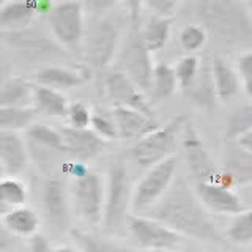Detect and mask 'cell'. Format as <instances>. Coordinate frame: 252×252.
<instances>
[{
  "label": "cell",
  "mask_w": 252,
  "mask_h": 252,
  "mask_svg": "<svg viewBox=\"0 0 252 252\" xmlns=\"http://www.w3.org/2000/svg\"><path fill=\"white\" fill-rule=\"evenodd\" d=\"M0 164L6 177H18L26 172L29 164V150L21 132H0Z\"/></svg>",
  "instance_id": "18"
},
{
  "label": "cell",
  "mask_w": 252,
  "mask_h": 252,
  "mask_svg": "<svg viewBox=\"0 0 252 252\" xmlns=\"http://www.w3.org/2000/svg\"><path fill=\"white\" fill-rule=\"evenodd\" d=\"M29 137L38 144L39 147L49 148L52 152H65V145H63L62 132L51 128L49 125L44 123H33L27 129Z\"/></svg>",
  "instance_id": "32"
},
{
  "label": "cell",
  "mask_w": 252,
  "mask_h": 252,
  "mask_svg": "<svg viewBox=\"0 0 252 252\" xmlns=\"http://www.w3.org/2000/svg\"><path fill=\"white\" fill-rule=\"evenodd\" d=\"M144 10L140 2L128 3L129 30L117 52V69L128 76L142 92H148L152 85V74L155 62L152 52L147 49L140 35V11Z\"/></svg>",
  "instance_id": "3"
},
{
  "label": "cell",
  "mask_w": 252,
  "mask_h": 252,
  "mask_svg": "<svg viewBox=\"0 0 252 252\" xmlns=\"http://www.w3.org/2000/svg\"><path fill=\"white\" fill-rule=\"evenodd\" d=\"M195 195L208 213L220 216H235L246 210L238 192L219 183H195Z\"/></svg>",
  "instance_id": "14"
},
{
  "label": "cell",
  "mask_w": 252,
  "mask_h": 252,
  "mask_svg": "<svg viewBox=\"0 0 252 252\" xmlns=\"http://www.w3.org/2000/svg\"><path fill=\"white\" fill-rule=\"evenodd\" d=\"M183 93L194 106L200 109H213L216 106L218 98L215 92V84H213L210 60H202V66L194 84Z\"/></svg>",
  "instance_id": "24"
},
{
  "label": "cell",
  "mask_w": 252,
  "mask_h": 252,
  "mask_svg": "<svg viewBox=\"0 0 252 252\" xmlns=\"http://www.w3.org/2000/svg\"><path fill=\"white\" fill-rule=\"evenodd\" d=\"M54 248H51L49 240L43 233H36L30 238L29 251L30 252H52Z\"/></svg>",
  "instance_id": "40"
},
{
  "label": "cell",
  "mask_w": 252,
  "mask_h": 252,
  "mask_svg": "<svg viewBox=\"0 0 252 252\" xmlns=\"http://www.w3.org/2000/svg\"><path fill=\"white\" fill-rule=\"evenodd\" d=\"M5 177H6V173H5V170H3V167H2V164H0V181H2Z\"/></svg>",
  "instance_id": "48"
},
{
  "label": "cell",
  "mask_w": 252,
  "mask_h": 252,
  "mask_svg": "<svg viewBox=\"0 0 252 252\" xmlns=\"http://www.w3.org/2000/svg\"><path fill=\"white\" fill-rule=\"evenodd\" d=\"M110 114L114 117L118 137L123 140H132L134 144L161 126L156 117L145 115L134 109L114 107Z\"/></svg>",
  "instance_id": "16"
},
{
  "label": "cell",
  "mask_w": 252,
  "mask_h": 252,
  "mask_svg": "<svg viewBox=\"0 0 252 252\" xmlns=\"http://www.w3.org/2000/svg\"><path fill=\"white\" fill-rule=\"evenodd\" d=\"M29 199V189L18 177H5L0 181V203L5 208L11 210L24 207Z\"/></svg>",
  "instance_id": "30"
},
{
  "label": "cell",
  "mask_w": 252,
  "mask_h": 252,
  "mask_svg": "<svg viewBox=\"0 0 252 252\" xmlns=\"http://www.w3.org/2000/svg\"><path fill=\"white\" fill-rule=\"evenodd\" d=\"M47 21L55 41L68 49H76L84 41L85 19L84 3L59 2L47 13Z\"/></svg>",
  "instance_id": "10"
},
{
  "label": "cell",
  "mask_w": 252,
  "mask_h": 252,
  "mask_svg": "<svg viewBox=\"0 0 252 252\" xmlns=\"http://www.w3.org/2000/svg\"><path fill=\"white\" fill-rule=\"evenodd\" d=\"M177 169L178 158L170 156L147 170L132 191L131 208L134 215H142V213L148 211L162 199L177 178Z\"/></svg>",
  "instance_id": "7"
},
{
  "label": "cell",
  "mask_w": 252,
  "mask_h": 252,
  "mask_svg": "<svg viewBox=\"0 0 252 252\" xmlns=\"http://www.w3.org/2000/svg\"><path fill=\"white\" fill-rule=\"evenodd\" d=\"M208 32L200 24H189L180 32V44L186 52L195 54L202 51L208 43Z\"/></svg>",
  "instance_id": "35"
},
{
  "label": "cell",
  "mask_w": 252,
  "mask_h": 252,
  "mask_svg": "<svg viewBox=\"0 0 252 252\" xmlns=\"http://www.w3.org/2000/svg\"><path fill=\"white\" fill-rule=\"evenodd\" d=\"M87 73L82 69H71L65 66H46L36 71V85L49 87V89L59 90H71L82 85L87 81Z\"/></svg>",
  "instance_id": "22"
},
{
  "label": "cell",
  "mask_w": 252,
  "mask_h": 252,
  "mask_svg": "<svg viewBox=\"0 0 252 252\" xmlns=\"http://www.w3.org/2000/svg\"><path fill=\"white\" fill-rule=\"evenodd\" d=\"M200 66H202V60L197 57L195 54H188L177 62V65L173 66V69H175L178 89L181 92L188 90L189 87L194 84L195 77L200 71Z\"/></svg>",
  "instance_id": "33"
},
{
  "label": "cell",
  "mask_w": 252,
  "mask_h": 252,
  "mask_svg": "<svg viewBox=\"0 0 252 252\" xmlns=\"http://www.w3.org/2000/svg\"><path fill=\"white\" fill-rule=\"evenodd\" d=\"M90 129L104 142L118 139L117 126H115L112 114H107V112H104V110H101V109L92 110Z\"/></svg>",
  "instance_id": "36"
},
{
  "label": "cell",
  "mask_w": 252,
  "mask_h": 252,
  "mask_svg": "<svg viewBox=\"0 0 252 252\" xmlns=\"http://www.w3.org/2000/svg\"><path fill=\"white\" fill-rule=\"evenodd\" d=\"M170 227L185 238L203 243H220V233L185 178H175L170 189L153 208L142 213Z\"/></svg>",
  "instance_id": "1"
},
{
  "label": "cell",
  "mask_w": 252,
  "mask_h": 252,
  "mask_svg": "<svg viewBox=\"0 0 252 252\" xmlns=\"http://www.w3.org/2000/svg\"><path fill=\"white\" fill-rule=\"evenodd\" d=\"M85 57L89 65L96 69H106L117 57V52L122 44L120 27L109 16H99L93 22L90 29H85Z\"/></svg>",
  "instance_id": "8"
},
{
  "label": "cell",
  "mask_w": 252,
  "mask_h": 252,
  "mask_svg": "<svg viewBox=\"0 0 252 252\" xmlns=\"http://www.w3.org/2000/svg\"><path fill=\"white\" fill-rule=\"evenodd\" d=\"M71 236L76 241L79 252H131L122 243L82 230V228H73Z\"/></svg>",
  "instance_id": "27"
},
{
  "label": "cell",
  "mask_w": 252,
  "mask_h": 252,
  "mask_svg": "<svg viewBox=\"0 0 252 252\" xmlns=\"http://www.w3.org/2000/svg\"><path fill=\"white\" fill-rule=\"evenodd\" d=\"M236 144H238L240 147H243L244 150H248V152L252 153V131L246 132V134H243L241 137H238L235 140Z\"/></svg>",
  "instance_id": "43"
},
{
  "label": "cell",
  "mask_w": 252,
  "mask_h": 252,
  "mask_svg": "<svg viewBox=\"0 0 252 252\" xmlns=\"http://www.w3.org/2000/svg\"><path fill=\"white\" fill-rule=\"evenodd\" d=\"M178 252H197V251H188V249H185V248H183V249H180Z\"/></svg>",
  "instance_id": "49"
},
{
  "label": "cell",
  "mask_w": 252,
  "mask_h": 252,
  "mask_svg": "<svg viewBox=\"0 0 252 252\" xmlns=\"http://www.w3.org/2000/svg\"><path fill=\"white\" fill-rule=\"evenodd\" d=\"M2 225L16 238H32L39 230V216L38 213L24 205L8 210L0 219Z\"/></svg>",
  "instance_id": "23"
},
{
  "label": "cell",
  "mask_w": 252,
  "mask_h": 252,
  "mask_svg": "<svg viewBox=\"0 0 252 252\" xmlns=\"http://www.w3.org/2000/svg\"><path fill=\"white\" fill-rule=\"evenodd\" d=\"M142 6L147 8L152 16L173 19L180 8V2H175V0H148V2L142 3Z\"/></svg>",
  "instance_id": "38"
},
{
  "label": "cell",
  "mask_w": 252,
  "mask_h": 252,
  "mask_svg": "<svg viewBox=\"0 0 252 252\" xmlns=\"http://www.w3.org/2000/svg\"><path fill=\"white\" fill-rule=\"evenodd\" d=\"M104 87L109 99L114 102V107L134 109L139 110V112H144L145 115L156 117L155 110L152 104H150V101L145 98L144 92L128 76L123 74L122 71L114 69L112 73H109L104 81Z\"/></svg>",
  "instance_id": "12"
},
{
  "label": "cell",
  "mask_w": 252,
  "mask_h": 252,
  "mask_svg": "<svg viewBox=\"0 0 252 252\" xmlns=\"http://www.w3.org/2000/svg\"><path fill=\"white\" fill-rule=\"evenodd\" d=\"M210 65L218 101H230L241 89V79L236 69L228 65V62L222 57H213L210 60Z\"/></svg>",
  "instance_id": "20"
},
{
  "label": "cell",
  "mask_w": 252,
  "mask_h": 252,
  "mask_svg": "<svg viewBox=\"0 0 252 252\" xmlns=\"http://www.w3.org/2000/svg\"><path fill=\"white\" fill-rule=\"evenodd\" d=\"M106 178L89 170L73 181V203L77 216L90 225H99L104 216Z\"/></svg>",
  "instance_id": "9"
},
{
  "label": "cell",
  "mask_w": 252,
  "mask_h": 252,
  "mask_svg": "<svg viewBox=\"0 0 252 252\" xmlns=\"http://www.w3.org/2000/svg\"><path fill=\"white\" fill-rule=\"evenodd\" d=\"M68 98L59 90L49 87L35 85L33 90V109L36 114H43L52 118H63L68 112Z\"/></svg>",
  "instance_id": "25"
},
{
  "label": "cell",
  "mask_w": 252,
  "mask_h": 252,
  "mask_svg": "<svg viewBox=\"0 0 252 252\" xmlns=\"http://www.w3.org/2000/svg\"><path fill=\"white\" fill-rule=\"evenodd\" d=\"M186 125L185 115H177L165 125H161L145 137L137 140L131 148V155L142 167H153L161 161L175 156V148L180 132Z\"/></svg>",
  "instance_id": "5"
},
{
  "label": "cell",
  "mask_w": 252,
  "mask_h": 252,
  "mask_svg": "<svg viewBox=\"0 0 252 252\" xmlns=\"http://www.w3.org/2000/svg\"><path fill=\"white\" fill-rule=\"evenodd\" d=\"M36 112L33 107L30 109H13V107H0V132L13 131L21 132L29 129L35 123Z\"/></svg>",
  "instance_id": "29"
},
{
  "label": "cell",
  "mask_w": 252,
  "mask_h": 252,
  "mask_svg": "<svg viewBox=\"0 0 252 252\" xmlns=\"http://www.w3.org/2000/svg\"><path fill=\"white\" fill-rule=\"evenodd\" d=\"M172 22L173 19H165V18H158V16H152L147 19L144 26H140V35L147 49L150 52H158L162 51L169 43L170 38V30H172Z\"/></svg>",
  "instance_id": "26"
},
{
  "label": "cell",
  "mask_w": 252,
  "mask_h": 252,
  "mask_svg": "<svg viewBox=\"0 0 252 252\" xmlns=\"http://www.w3.org/2000/svg\"><path fill=\"white\" fill-rule=\"evenodd\" d=\"M195 18L208 35L228 46L252 44V6L240 0H200L192 3Z\"/></svg>",
  "instance_id": "2"
},
{
  "label": "cell",
  "mask_w": 252,
  "mask_h": 252,
  "mask_svg": "<svg viewBox=\"0 0 252 252\" xmlns=\"http://www.w3.org/2000/svg\"><path fill=\"white\" fill-rule=\"evenodd\" d=\"M35 85L21 76L8 77L0 85V107L30 109L33 107Z\"/></svg>",
  "instance_id": "21"
},
{
  "label": "cell",
  "mask_w": 252,
  "mask_h": 252,
  "mask_svg": "<svg viewBox=\"0 0 252 252\" xmlns=\"http://www.w3.org/2000/svg\"><path fill=\"white\" fill-rule=\"evenodd\" d=\"M249 131H252V102L241 106L230 115L227 122L225 136L227 140H236Z\"/></svg>",
  "instance_id": "34"
},
{
  "label": "cell",
  "mask_w": 252,
  "mask_h": 252,
  "mask_svg": "<svg viewBox=\"0 0 252 252\" xmlns=\"http://www.w3.org/2000/svg\"><path fill=\"white\" fill-rule=\"evenodd\" d=\"M68 173L71 177H73V180L74 178H79V177H84L87 172H89L90 169L87 167V164H84V162H79V161H74V162H69L68 164Z\"/></svg>",
  "instance_id": "42"
},
{
  "label": "cell",
  "mask_w": 252,
  "mask_h": 252,
  "mask_svg": "<svg viewBox=\"0 0 252 252\" xmlns=\"http://www.w3.org/2000/svg\"><path fill=\"white\" fill-rule=\"evenodd\" d=\"M66 120L69 128L74 129H87L90 128V122H92V109L82 101H76V102H69L68 106V112H66Z\"/></svg>",
  "instance_id": "37"
},
{
  "label": "cell",
  "mask_w": 252,
  "mask_h": 252,
  "mask_svg": "<svg viewBox=\"0 0 252 252\" xmlns=\"http://www.w3.org/2000/svg\"><path fill=\"white\" fill-rule=\"evenodd\" d=\"M150 90H152L155 99H167L177 93L178 82H177L175 69H173L172 65L164 62L155 63Z\"/></svg>",
  "instance_id": "28"
},
{
  "label": "cell",
  "mask_w": 252,
  "mask_h": 252,
  "mask_svg": "<svg viewBox=\"0 0 252 252\" xmlns=\"http://www.w3.org/2000/svg\"><path fill=\"white\" fill-rule=\"evenodd\" d=\"M6 211H8V208H5V207H3V205H2V203H0V219H2V216L5 215V213H6Z\"/></svg>",
  "instance_id": "47"
},
{
  "label": "cell",
  "mask_w": 252,
  "mask_h": 252,
  "mask_svg": "<svg viewBox=\"0 0 252 252\" xmlns=\"http://www.w3.org/2000/svg\"><path fill=\"white\" fill-rule=\"evenodd\" d=\"M132 191L129 172L122 161L110 164L106 177V197L102 225L107 233L120 235L126 232V220L131 215Z\"/></svg>",
  "instance_id": "4"
},
{
  "label": "cell",
  "mask_w": 252,
  "mask_h": 252,
  "mask_svg": "<svg viewBox=\"0 0 252 252\" xmlns=\"http://www.w3.org/2000/svg\"><path fill=\"white\" fill-rule=\"evenodd\" d=\"M219 167V185L232 189L252 185V153L240 147L235 140H227Z\"/></svg>",
  "instance_id": "13"
},
{
  "label": "cell",
  "mask_w": 252,
  "mask_h": 252,
  "mask_svg": "<svg viewBox=\"0 0 252 252\" xmlns=\"http://www.w3.org/2000/svg\"><path fill=\"white\" fill-rule=\"evenodd\" d=\"M18 238L13 236L0 222V252H11L16 248Z\"/></svg>",
  "instance_id": "41"
},
{
  "label": "cell",
  "mask_w": 252,
  "mask_h": 252,
  "mask_svg": "<svg viewBox=\"0 0 252 252\" xmlns=\"http://www.w3.org/2000/svg\"><path fill=\"white\" fill-rule=\"evenodd\" d=\"M241 87H243V90L244 93L248 94V98L252 101V81H246V82H241Z\"/></svg>",
  "instance_id": "46"
},
{
  "label": "cell",
  "mask_w": 252,
  "mask_h": 252,
  "mask_svg": "<svg viewBox=\"0 0 252 252\" xmlns=\"http://www.w3.org/2000/svg\"><path fill=\"white\" fill-rule=\"evenodd\" d=\"M41 14L38 2H3L0 6V29L6 33L27 30Z\"/></svg>",
  "instance_id": "19"
},
{
  "label": "cell",
  "mask_w": 252,
  "mask_h": 252,
  "mask_svg": "<svg viewBox=\"0 0 252 252\" xmlns=\"http://www.w3.org/2000/svg\"><path fill=\"white\" fill-rule=\"evenodd\" d=\"M225 238L236 246H251L252 244V208L243 210L235 215L230 225L227 227Z\"/></svg>",
  "instance_id": "31"
},
{
  "label": "cell",
  "mask_w": 252,
  "mask_h": 252,
  "mask_svg": "<svg viewBox=\"0 0 252 252\" xmlns=\"http://www.w3.org/2000/svg\"><path fill=\"white\" fill-rule=\"evenodd\" d=\"M52 252H79V249L74 248V246H68V244H63V246L54 248Z\"/></svg>",
  "instance_id": "45"
},
{
  "label": "cell",
  "mask_w": 252,
  "mask_h": 252,
  "mask_svg": "<svg viewBox=\"0 0 252 252\" xmlns=\"http://www.w3.org/2000/svg\"><path fill=\"white\" fill-rule=\"evenodd\" d=\"M126 232L140 249L148 252H178L185 246V236L147 215H131Z\"/></svg>",
  "instance_id": "6"
},
{
  "label": "cell",
  "mask_w": 252,
  "mask_h": 252,
  "mask_svg": "<svg viewBox=\"0 0 252 252\" xmlns=\"http://www.w3.org/2000/svg\"><path fill=\"white\" fill-rule=\"evenodd\" d=\"M8 79V63L3 57L2 51H0V85H2Z\"/></svg>",
  "instance_id": "44"
},
{
  "label": "cell",
  "mask_w": 252,
  "mask_h": 252,
  "mask_svg": "<svg viewBox=\"0 0 252 252\" xmlns=\"http://www.w3.org/2000/svg\"><path fill=\"white\" fill-rule=\"evenodd\" d=\"M183 150L188 169L195 183H219L220 167L213 161L203 140L192 125L186 123L183 128Z\"/></svg>",
  "instance_id": "11"
},
{
  "label": "cell",
  "mask_w": 252,
  "mask_h": 252,
  "mask_svg": "<svg viewBox=\"0 0 252 252\" xmlns=\"http://www.w3.org/2000/svg\"><path fill=\"white\" fill-rule=\"evenodd\" d=\"M2 3H3V2H0V6H2Z\"/></svg>",
  "instance_id": "50"
},
{
  "label": "cell",
  "mask_w": 252,
  "mask_h": 252,
  "mask_svg": "<svg viewBox=\"0 0 252 252\" xmlns=\"http://www.w3.org/2000/svg\"><path fill=\"white\" fill-rule=\"evenodd\" d=\"M44 215L55 232H63L68 227L69 202L66 185L62 177H51L43 186Z\"/></svg>",
  "instance_id": "15"
},
{
  "label": "cell",
  "mask_w": 252,
  "mask_h": 252,
  "mask_svg": "<svg viewBox=\"0 0 252 252\" xmlns=\"http://www.w3.org/2000/svg\"><path fill=\"white\" fill-rule=\"evenodd\" d=\"M65 145V153H69L79 162H87L99 156L106 148V142L99 139L90 128L87 129H74L66 128L60 129Z\"/></svg>",
  "instance_id": "17"
},
{
  "label": "cell",
  "mask_w": 252,
  "mask_h": 252,
  "mask_svg": "<svg viewBox=\"0 0 252 252\" xmlns=\"http://www.w3.org/2000/svg\"><path fill=\"white\" fill-rule=\"evenodd\" d=\"M236 73L241 82L252 81V49L240 54V57L236 59Z\"/></svg>",
  "instance_id": "39"
}]
</instances>
